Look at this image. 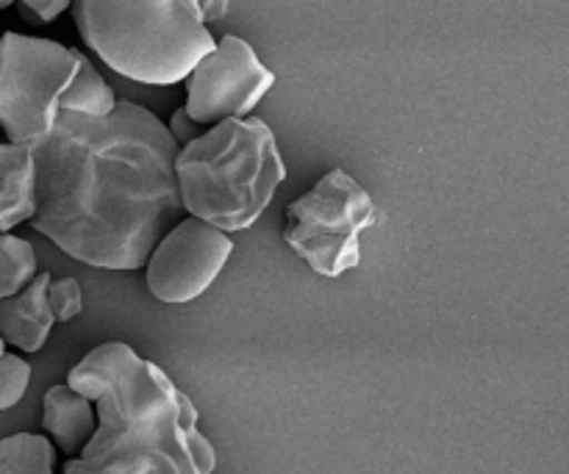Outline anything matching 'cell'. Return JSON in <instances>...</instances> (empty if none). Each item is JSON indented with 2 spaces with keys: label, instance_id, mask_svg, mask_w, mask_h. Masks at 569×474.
<instances>
[{
  "label": "cell",
  "instance_id": "cell-1",
  "mask_svg": "<svg viewBox=\"0 0 569 474\" xmlns=\"http://www.w3.org/2000/svg\"><path fill=\"white\" fill-rule=\"evenodd\" d=\"M178 153L170 128L131 100L103 120L61 111L33 148V231L89 266L142 270L183 214Z\"/></svg>",
  "mask_w": 569,
  "mask_h": 474
},
{
  "label": "cell",
  "instance_id": "cell-2",
  "mask_svg": "<svg viewBox=\"0 0 569 474\" xmlns=\"http://www.w3.org/2000/svg\"><path fill=\"white\" fill-rule=\"evenodd\" d=\"M67 386L98 405V433L64 474H211L217 453L198 409L153 361L106 342L78 361Z\"/></svg>",
  "mask_w": 569,
  "mask_h": 474
},
{
  "label": "cell",
  "instance_id": "cell-3",
  "mask_svg": "<svg viewBox=\"0 0 569 474\" xmlns=\"http://www.w3.org/2000/svg\"><path fill=\"white\" fill-rule=\"evenodd\" d=\"M72 20L111 70L153 87L187 81L220 44L198 0H78Z\"/></svg>",
  "mask_w": 569,
  "mask_h": 474
},
{
  "label": "cell",
  "instance_id": "cell-4",
  "mask_svg": "<svg viewBox=\"0 0 569 474\" xmlns=\"http://www.w3.org/2000/svg\"><path fill=\"white\" fill-rule=\"evenodd\" d=\"M183 211L222 233L253 225L287 178L270 125L259 117L226 120L178 153Z\"/></svg>",
  "mask_w": 569,
  "mask_h": 474
},
{
  "label": "cell",
  "instance_id": "cell-5",
  "mask_svg": "<svg viewBox=\"0 0 569 474\" xmlns=\"http://www.w3.org/2000/svg\"><path fill=\"white\" fill-rule=\"evenodd\" d=\"M78 61L81 50L53 39L0 33V128L11 144L33 150L53 133Z\"/></svg>",
  "mask_w": 569,
  "mask_h": 474
},
{
  "label": "cell",
  "instance_id": "cell-6",
  "mask_svg": "<svg viewBox=\"0 0 569 474\" xmlns=\"http://www.w3.org/2000/svg\"><path fill=\"white\" fill-rule=\"evenodd\" d=\"M381 222L367 189L345 170H331L287 209L283 242L322 278L361 264V233Z\"/></svg>",
  "mask_w": 569,
  "mask_h": 474
},
{
  "label": "cell",
  "instance_id": "cell-7",
  "mask_svg": "<svg viewBox=\"0 0 569 474\" xmlns=\"http://www.w3.org/2000/svg\"><path fill=\"white\" fill-rule=\"evenodd\" d=\"M276 83V75L259 61L244 39H220L217 50L206 56L187 78V105L198 125H220L226 120H248L250 111Z\"/></svg>",
  "mask_w": 569,
  "mask_h": 474
},
{
  "label": "cell",
  "instance_id": "cell-8",
  "mask_svg": "<svg viewBox=\"0 0 569 474\" xmlns=\"http://www.w3.org/2000/svg\"><path fill=\"white\" fill-rule=\"evenodd\" d=\"M231 253L233 242L228 233L187 216L161 239L144 266L150 294L167 305L192 303L220 278Z\"/></svg>",
  "mask_w": 569,
  "mask_h": 474
},
{
  "label": "cell",
  "instance_id": "cell-9",
  "mask_svg": "<svg viewBox=\"0 0 569 474\" xmlns=\"http://www.w3.org/2000/svg\"><path fill=\"white\" fill-rule=\"evenodd\" d=\"M50 272H39L37 281L17 297L0 300V339L22 353H39L56 325L50 311Z\"/></svg>",
  "mask_w": 569,
  "mask_h": 474
},
{
  "label": "cell",
  "instance_id": "cell-10",
  "mask_svg": "<svg viewBox=\"0 0 569 474\" xmlns=\"http://www.w3.org/2000/svg\"><path fill=\"white\" fill-rule=\"evenodd\" d=\"M37 214V159L31 148L0 139V233Z\"/></svg>",
  "mask_w": 569,
  "mask_h": 474
},
{
  "label": "cell",
  "instance_id": "cell-11",
  "mask_svg": "<svg viewBox=\"0 0 569 474\" xmlns=\"http://www.w3.org/2000/svg\"><path fill=\"white\" fill-rule=\"evenodd\" d=\"M42 427L64 455H81L98 433V411L87 397L72 392L67 383L50 386L42 403Z\"/></svg>",
  "mask_w": 569,
  "mask_h": 474
},
{
  "label": "cell",
  "instance_id": "cell-12",
  "mask_svg": "<svg viewBox=\"0 0 569 474\" xmlns=\"http://www.w3.org/2000/svg\"><path fill=\"white\" fill-rule=\"evenodd\" d=\"M61 111H70V114H83L94 117V120H103L111 117L120 105L114 89L103 81L98 70H94L92 61L81 53L78 61V72L72 78V83L67 87V92L61 94Z\"/></svg>",
  "mask_w": 569,
  "mask_h": 474
},
{
  "label": "cell",
  "instance_id": "cell-13",
  "mask_svg": "<svg viewBox=\"0 0 569 474\" xmlns=\"http://www.w3.org/2000/svg\"><path fill=\"white\" fill-rule=\"evenodd\" d=\"M56 450L37 433L0 438V474H53Z\"/></svg>",
  "mask_w": 569,
  "mask_h": 474
},
{
  "label": "cell",
  "instance_id": "cell-14",
  "mask_svg": "<svg viewBox=\"0 0 569 474\" xmlns=\"http://www.w3.org/2000/svg\"><path fill=\"white\" fill-rule=\"evenodd\" d=\"M37 281V250L31 242L0 233V300L17 297Z\"/></svg>",
  "mask_w": 569,
  "mask_h": 474
},
{
  "label": "cell",
  "instance_id": "cell-15",
  "mask_svg": "<svg viewBox=\"0 0 569 474\" xmlns=\"http://www.w3.org/2000/svg\"><path fill=\"white\" fill-rule=\"evenodd\" d=\"M31 386V366L20 355L6 353L0 359V411H9L26 397Z\"/></svg>",
  "mask_w": 569,
  "mask_h": 474
},
{
  "label": "cell",
  "instance_id": "cell-16",
  "mask_svg": "<svg viewBox=\"0 0 569 474\" xmlns=\"http://www.w3.org/2000/svg\"><path fill=\"white\" fill-rule=\"evenodd\" d=\"M50 311H53L56 322H70L76 320L83 311V292L81 283L76 278H59V281L50 283Z\"/></svg>",
  "mask_w": 569,
  "mask_h": 474
},
{
  "label": "cell",
  "instance_id": "cell-17",
  "mask_svg": "<svg viewBox=\"0 0 569 474\" xmlns=\"http://www.w3.org/2000/svg\"><path fill=\"white\" fill-rule=\"evenodd\" d=\"M17 9L22 11V17H26L28 22H33V26H48V22H53L56 17L61 14V11L72 9L67 0H22V3H17Z\"/></svg>",
  "mask_w": 569,
  "mask_h": 474
},
{
  "label": "cell",
  "instance_id": "cell-18",
  "mask_svg": "<svg viewBox=\"0 0 569 474\" xmlns=\"http://www.w3.org/2000/svg\"><path fill=\"white\" fill-rule=\"evenodd\" d=\"M167 128H170L172 139H176V144L181 150L189 148V144H192L194 139H200L206 133V131H200V125L192 120V117H189L187 109H178L176 114L170 117V125H167Z\"/></svg>",
  "mask_w": 569,
  "mask_h": 474
},
{
  "label": "cell",
  "instance_id": "cell-19",
  "mask_svg": "<svg viewBox=\"0 0 569 474\" xmlns=\"http://www.w3.org/2000/svg\"><path fill=\"white\" fill-rule=\"evenodd\" d=\"M198 6H200V14H203V22L220 20V17L228 11L226 0H198Z\"/></svg>",
  "mask_w": 569,
  "mask_h": 474
},
{
  "label": "cell",
  "instance_id": "cell-20",
  "mask_svg": "<svg viewBox=\"0 0 569 474\" xmlns=\"http://www.w3.org/2000/svg\"><path fill=\"white\" fill-rule=\"evenodd\" d=\"M3 355H6V342H3V339H0V359H3Z\"/></svg>",
  "mask_w": 569,
  "mask_h": 474
},
{
  "label": "cell",
  "instance_id": "cell-21",
  "mask_svg": "<svg viewBox=\"0 0 569 474\" xmlns=\"http://www.w3.org/2000/svg\"><path fill=\"white\" fill-rule=\"evenodd\" d=\"M9 6H11L9 0H0V9H9Z\"/></svg>",
  "mask_w": 569,
  "mask_h": 474
}]
</instances>
